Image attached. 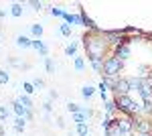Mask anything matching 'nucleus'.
I'll return each mask as SVG.
<instances>
[{"instance_id": "nucleus-28", "label": "nucleus", "mask_w": 152, "mask_h": 136, "mask_svg": "<svg viewBox=\"0 0 152 136\" xmlns=\"http://www.w3.org/2000/svg\"><path fill=\"white\" fill-rule=\"evenodd\" d=\"M8 116H10V110H8L6 106H0V122H6Z\"/></svg>"}, {"instance_id": "nucleus-31", "label": "nucleus", "mask_w": 152, "mask_h": 136, "mask_svg": "<svg viewBox=\"0 0 152 136\" xmlns=\"http://www.w3.org/2000/svg\"><path fill=\"white\" fill-rule=\"evenodd\" d=\"M43 110H45V114L49 116V112L53 110V102H51V100H45V102H43Z\"/></svg>"}, {"instance_id": "nucleus-13", "label": "nucleus", "mask_w": 152, "mask_h": 136, "mask_svg": "<svg viewBox=\"0 0 152 136\" xmlns=\"http://www.w3.org/2000/svg\"><path fill=\"white\" fill-rule=\"evenodd\" d=\"M75 134L77 136H89V122H85V124H75Z\"/></svg>"}, {"instance_id": "nucleus-35", "label": "nucleus", "mask_w": 152, "mask_h": 136, "mask_svg": "<svg viewBox=\"0 0 152 136\" xmlns=\"http://www.w3.org/2000/svg\"><path fill=\"white\" fill-rule=\"evenodd\" d=\"M57 126H59V128H63V126H65V122H63V118H57Z\"/></svg>"}, {"instance_id": "nucleus-27", "label": "nucleus", "mask_w": 152, "mask_h": 136, "mask_svg": "<svg viewBox=\"0 0 152 136\" xmlns=\"http://www.w3.org/2000/svg\"><path fill=\"white\" fill-rule=\"evenodd\" d=\"M10 81V73L6 69H0V85H6Z\"/></svg>"}, {"instance_id": "nucleus-21", "label": "nucleus", "mask_w": 152, "mask_h": 136, "mask_svg": "<svg viewBox=\"0 0 152 136\" xmlns=\"http://www.w3.org/2000/svg\"><path fill=\"white\" fill-rule=\"evenodd\" d=\"M97 91H99V98H102V102H107V91H110V87L105 85L104 81L97 85Z\"/></svg>"}, {"instance_id": "nucleus-32", "label": "nucleus", "mask_w": 152, "mask_h": 136, "mask_svg": "<svg viewBox=\"0 0 152 136\" xmlns=\"http://www.w3.org/2000/svg\"><path fill=\"white\" fill-rule=\"evenodd\" d=\"M28 4H31V6H33L35 10H41V8H43V2H37V0H31Z\"/></svg>"}, {"instance_id": "nucleus-22", "label": "nucleus", "mask_w": 152, "mask_h": 136, "mask_svg": "<svg viewBox=\"0 0 152 136\" xmlns=\"http://www.w3.org/2000/svg\"><path fill=\"white\" fill-rule=\"evenodd\" d=\"M24 128H26V118H14V130L23 132Z\"/></svg>"}, {"instance_id": "nucleus-20", "label": "nucleus", "mask_w": 152, "mask_h": 136, "mask_svg": "<svg viewBox=\"0 0 152 136\" xmlns=\"http://www.w3.org/2000/svg\"><path fill=\"white\" fill-rule=\"evenodd\" d=\"M77 47H79V41H73V43H69V45L65 47V55L73 57L75 53H77Z\"/></svg>"}, {"instance_id": "nucleus-18", "label": "nucleus", "mask_w": 152, "mask_h": 136, "mask_svg": "<svg viewBox=\"0 0 152 136\" xmlns=\"http://www.w3.org/2000/svg\"><path fill=\"white\" fill-rule=\"evenodd\" d=\"M104 112H105V116H110V118H112V114L116 112V102H114V100L104 102Z\"/></svg>"}, {"instance_id": "nucleus-6", "label": "nucleus", "mask_w": 152, "mask_h": 136, "mask_svg": "<svg viewBox=\"0 0 152 136\" xmlns=\"http://www.w3.org/2000/svg\"><path fill=\"white\" fill-rule=\"evenodd\" d=\"M14 45L18 47V49H23V51H26V49H31V47H33V39H31V37H26V35H16Z\"/></svg>"}, {"instance_id": "nucleus-5", "label": "nucleus", "mask_w": 152, "mask_h": 136, "mask_svg": "<svg viewBox=\"0 0 152 136\" xmlns=\"http://www.w3.org/2000/svg\"><path fill=\"white\" fill-rule=\"evenodd\" d=\"M138 96L144 100H152V75H146L144 81H142V87L138 90Z\"/></svg>"}, {"instance_id": "nucleus-19", "label": "nucleus", "mask_w": 152, "mask_h": 136, "mask_svg": "<svg viewBox=\"0 0 152 136\" xmlns=\"http://www.w3.org/2000/svg\"><path fill=\"white\" fill-rule=\"evenodd\" d=\"M142 116H146V118L152 116V100H144L142 102Z\"/></svg>"}, {"instance_id": "nucleus-11", "label": "nucleus", "mask_w": 152, "mask_h": 136, "mask_svg": "<svg viewBox=\"0 0 152 136\" xmlns=\"http://www.w3.org/2000/svg\"><path fill=\"white\" fill-rule=\"evenodd\" d=\"M12 112L16 114V118H24L28 110H26V108H24V106L18 102V100H14V102H12Z\"/></svg>"}, {"instance_id": "nucleus-30", "label": "nucleus", "mask_w": 152, "mask_h": 136, "mask_svg": "<svg viewBox=\"0 0 152 136\" xmlns=\"http://www.w3.org/2000/svg\"><path fill=\"white\" fill-rule=\"evenodd\" d=\"M63 8H59V6H51V14H53V16H61V18H63Z\"/></svg>"}, {"instance_id": "nucleus-9", "label": "nucleus", "mask_w": 152, "mask_h": 136, "mask_svg": "<svg viewBox=\"0 0 152 136\" xmlns=\"http://www.w3.org/2000/svg\"><path fill=\"white\" fill-rule=\"evenodd\" d=\"M28 33H31V39H41L43 33H45V29H43V24L33 23V24H28Z\"/></svg>"}, {"instance_id": "nucleus-10", "label": "nucleus", "mask_w": 152, "mask_h": 136, "mask_svg": "<svg viewBox=\"0 0 152 136\" xmlns=\"http://www.w3.org/2000/svg\"><path fill=\"white\" fill-rule=\"evenodd\" d=\"M126 79H128V85H130V91L132 90H140L142 87V81H144V77H142V75H138V77H136V75H132V77H126Z\"/></svg>"}, {"instance_id": "nucleus-14", "label": "nucleus", "mask_w": 152, "mask_h": 136, "mask_svg": "<svg viewBox=\"0 0 152 136\" xmlns=\"http://www.w3.org/2000/svg\"><path fill=\"white\" fill-rule=\"evenodd\" d=\"M10 14L14 16V18L23 16V4H20V2H12L10 4Z\"/></svg>"}, {"instance_id": "nucleus-1", "label": "nucleus", "mask_w": 152, "mask_h": 136, "mask_svg": "<svg viewBox=\"0 0 152 136\" xmlns=\"http://www.w3.org/2000/svg\"><path fill=\"white\" fill-rule=\"evenodd\" d=\"M83 45H85V51H87V57H99L104 59V53L107 51V39H105L104 31H95V33H89L83 37Z\"/></svg>"}, {"instance_id": "nucleus-33", "label": "nucleus", "mask_w": 152, "mask_h": 136, "mask_svg": "<svg viewBox=\"0 0 152 136\" xmlns=\"http://www.w3.org/2000/svg\"><path fill=\"white\" fill-rule=\"evenodd\" d=\"M57 98H59V93H57L55 90H51V91H49V98H47V100H51V102H53V100H57Z\"/></svg>"}, {"instance_id": "nucleus-2", "label": "nucleus", "mask_w": 152, "mask_h": 136, "mask_svg": "<svg viewBox=\"0 0 152 136\" xmlns=\"http://www.w3.org/2000/svg\"><path fill=\"white\" fill-rule=\"evenodd\" d=\"M116 110L124 114V116H142V104H136L130 96H116Z\"/></svg>"}, {"instance_id": "nucleus-7", "label": "nucleus", "mask_w": 152, "mask_h": 136, "mask_svg": "<svg viewBox=\"0 0 152 136\" xmlns=\"http://www.w3.org/2000/svg\"><path fill=\"white\" fill-rule=\"evenodd\" d=\"M31 49H35L37 53L43 57V59H45V57H49V47L45 45L41 39H33V47H31Z\"/></svg>"}, {"instance_id": "nucleus-8", "label": "nucleus", "mask_w": 152, "mask_h": 136, "mask_svg": "<svg viewBox=\"0 0 152 136\" xmlns=\"http://www.w3.org/2000/svg\"><path fill=\"white\" fill-rule=\"evenodd\" d=\"M130 53H132V49H130V45L126 43V45H120V47H116L114 49V55L118 57V59H122V61H126L130 57Z\"/></svg>"}, {"instance_id": "nucleus-12", "label": "nucleus", "mask_w": 152, "mask_h": 136, "mask_svg": "<svg viewBox=\"0 0 152 136\" xmlns=\"http://www.w3.org/2000/svg\"><path fill=\"white\" fill-rule=\"evenodd\" d=\"M87 61L91 63V67H94L95 73H102V69H104V59H99V57H87Z\"/></svg>"}, {"instance_id": "nucleus-37", "label": "nucleus", "mask_w": 152, "mask_h": 136, "mask_svg": "<svg viewBox=\"0 0 152 136\" xmlns=\"http://www.w3.org/2000/svg\"><path fill=\"white\" fill-rule=\"evenodd\" d=\"M138 136H152V134H138Z\"/></svg>"}, {"instance_id": "nucleus-34", "label": "nucleus", "mask_w": 152, "mask_h": 136, "mask_svg": "<svg viewBox=\"0 0 152 136\" xmlns=\"http://www.w3.org/2000/svg\"><path fill=\"white\" fill-rule=\"evenodd\" d=\"M8 63H10V65H18V61H16L14 57H8Z\"/></svg>"}, {"instance_id": "nucleus-17", "label": "nucleus", "mask_w": 152, "mask_h": 136, "mask_svg": "<svg viewBox=\"0 0 152 136\" xmlns=\"http://www.w3.org/2000/svg\"><path fill=\"white\" fill-rule=\"evenodd\" d=\"M94 93H95V87H94V85H83V87H81V98H83V100L94 98Z\"/></svg>"}, {"instance_id": "nucleus-23", "label": "nucleus", "mask_w": 152, "mask_h": 136, "mask_svg": "<svg viewBox=\"0 0 152 136\" xmlns=\"http://www.w3.org/2000/svg\"><path fill=\"white\" fill-rule=\"evenodd\" d=\"M73 65H75V71H79V73H81L83 69H85V59H83V57H75Z\"/></svg>"}, {"instance_id": "nucleus-26", "label": "nucleus", "mask_w": 152, "mask_h": 136, "mask_svg": "<svg viewBox=\"0 0 152 136\" xmlns=\"http://www.w3.org/2000/svg\"><path fill=\"white\" fill-rule=\"evenodd\" d=\"M71 118H73L75 124H85L87 122V116L85 114H71Z\"/></svg>"}, {"instance_id": "nucleus-15", "label": "nucleus", "mask_w": 152, "mask_h": 136, "mask_svg": "<svg viewBox=\"0 0 152 136\" xmlns=\"http://www.w3.org/2000/svg\"><path fill=\"white\" fill-rule=\"evenodd\" d=\"M16 100L23 104L26 110H33V100H31V96H26V93H20V96H18Z\"/></svg>"}, {"instance_id": "nucleus-3", "label": "nucleus", "mask_w": 152, "mask_h": 136, "mask_svg": "<svg viewBox=\"0 0 152 136\" xmlns=\"http://www.w3.org/2000/svg\"><path fill=\"white\" fill-rule=\"evenodd\" d=\"M122 69H124V61L118 59L116 55H110L104 59V69H102L104 77H120Z\"/></svg>"}, {"instance_id": "nucleus-16", "label": "nucleus", "mask_w": 152, "mask_h": 136, "mask_svg": "<svg viewBox=\"0 0 152 136\" xmlns=\"http://www.w3.org/2000/svg\"><path fill=\"white\" fill-rule=\"evenodd\" d=\"M43 61H45V69H47V73H49V75H55V69H57L55 61H53L51 57H45Z\"/></svg>"}, {"instance_id": "nucleus-24", "label": "nucleus", "mask_w": 152, "mask_h": 136, "mask_svg": "<svg viewBox=\"0 0 152 136\" xmlns=\"http://www.w3.org/2000/svg\"><path fill=\"white\" fill-rule=\"evenodd\" d=\"M23 91L26 93V96H33L37 90H35V85H33L31 81H23Z\"/></svg>"}, {"instance_id": "nucleus-29", "label": "nucleus", "mask_w": 152, "mask_h": 136, "mask_svg": "<svg viewBox=\"0 0 152 136\" xmlns=\"http://www.w3.org/2000/svg\"><path fill=\"white\" fill-rule=\"evenodd\" d=\"M31 83L35 85V90H43V87H45V81L39 79V77H33V79H31Z\"/></svg>"}, {"instance_id": "nucleus-25", "label": "nucleus", "mask_w": 152, "mask_h": 136, "mask_svg": "<svg viewBox=\"0 0 152 136\" xmlns=\"http://www.w3.org/2000/svg\"><path fill=\"white\" fill-rule=\"evenodd\" d=\"M59 33L63 35V37H71V24L61 23V24H59Z\"/></svg>"}, {"instance_id": "nucleus-36", "label": "nucleus", "mask_w": 152, "mask_h": 136, "mask_svg": "<svg viewBox=\"0 0 152 136\" xmlns=\"http://www.w3.org/2000/svg\"><path fill=\"white\" fill-rule=\"evenodd\" d=\"M2 134H4V130H2V126H0V136H2Z\"/></svg>"}, {"instance_id": "nucleus-4", "label": "nucleus", "mask_w": 152, "mask_h": 136, "mask_svg": "<svg viewBox=\"0 0 152 136\" xmlns=\"http://www.w3.org/2000/svg\"><path fill=\"white\" fill-rule=\"evenodd\" d=\"M114 136H126L134 132V116H120L114 118Z\"/></svg>"}]
</instances>
